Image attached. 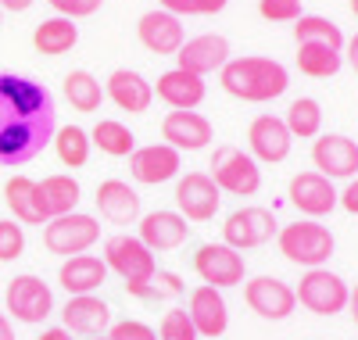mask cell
<instances>
[{
	"instance_id": "5bb4252c",
	"label": "cell",
	"mask_w": 358,
	"mask_h": 340,
	"mask_svg": "<svg viewBox=\"0 0 358 340\" xmlns=\"http://www.w3.org/2000/svg\"><path fill=\"white\" fill-rule=\"evenodd\" d=\"M290 147H294V136L287 129V122L280 115H258L248 129V154L262 165H280L290 158Z\"/></svg>"
},
{
	"instance_id": "9a60e30c",
	"label": "cell",
	"mask_w": 358,
	"mask_h": 340,
	"mask_svg": "<svg viewBox=\"0 0 358 340\" xmlns=\"http://www.w3.org/2000/svg\"><path fill=\"white\" fill-rule=\"evenodd\" d=\"M315 172L326 179H355L358 176V143L344 133H319L312 143Z\"/></svg>"
},
{
	"instance_id": "f5cc1de1",
	"label": "cell",
	"mask_w": 358,
	"mask_h": 340,
	"mask_svg": "<svg viewBox=\"0 0 358 340\" xmlns=\"http://www.w3.org/2000/svg\"><path fill=\"white\" fill-rule=\"evenodd\" d=\"M0 18H4V8H0Z\"/></svg>"
},
{
	"instance_id": "681fc988",
	"label": "cell",
	"mask_w": 358,
	"mask_h": 340,
	"mask_svg": "<svg viewBox=\"0 0 358 340\" xmlns=\"http://www.w3.org/2000/svg\"><path fill=\"white\" fill-rule=\"evenodd\" d=\"M348 312H351V319H355V326H358V283H355L351 294H348Z\"/></svg>"
},
{
	"instance_id": "30bf717a",
	"label": "cell",
	"mask_w": 358,
	"mask_h": 340,
	"mask_svg": "<svg viewBox=\"0 0 358 340\" xmlns=\"http://www.w3.org/2000/svg\"><path fill=\"white\" fill-rule=\"evenodd\" d=\"M194 272L201 276V283L215 287V290H229L236 283H244L248 262L229 243H201L194 255Z\"/></svg>"
},
{
	"instance_id": "e575fe53",
	"label": "cell",
	"mask_w": 358,
	"mask_h": 340,
	"mask_svg": "<svg viewBox=\"0 0 358 340\" xmlns=\"http://www.w3.org/2000/svg\"><path fill=\"white\" fill-rule=\"evenodd\" d=\"M54 150H57V158H62L65 169H83L90 162V133L83 126H65V129H57L54 133Z\"/></svg>"
},
{
	"instance_id": "8992f818",
	"label": "cell",
	"mask_w": 358,
	"mask_h": 340,
	"mask_svg": "<svg viewBox=\"0 0 358 340\" xmlns=\"http://www.w3.org/2000/svg\"><path fill=\"white\" fill-rule=\"evenodd\" d=\"M101 240V222L86 211H69L57 215L43 226V247L57 258H72V255H86L90 247Z\"/></svg>"
},
{
	"instance_id": "f1b7e54d",
	"label": "cell",
	"mask_w": 358,
	"mask_h": 340,
	"mask_svg": "<svg viewBox=\"0 0 358 340\" xmlns=\"http://www.w3.org/2000/svg\"><path fill=\"white\" fill-rule=\"evenodd\" d=\"M76 43H79V25H76L72 18L54 15V18H43V22L33 29V47H36L43 57H62V54H69Z\"/></svg>"
},
{
	"instance_id": "816d5d0a",
	"label": "cell",
	"mask_w": 358,
	"mask_h": 340,
	"mask_svg": "<svg viewBox=\"0 0 358 340\" xmlns=\"http://www.w3.org/2000/svg\"><path fill=\"white\" fill-rule=\"evenodd\" d=\"M90 340H108V337H90Z\"/></svg>"
},
{
	"instance_id": "484cf974",
	"label": "cell",
	"mask_w": 358,
	"mask_h": 340,
	"mask_svg": "<svg viewBox=\"0 0 358 340\" xmlns=\"http://www.w3.org/2000/svg\"><path fill=\"white\" fill-rule=\"evenodd\" d=\"M108 280V265L104 258L97 255H72L62 262L57 269V283L69 290V297H79V294H97Z\"/></svg>"
},
{
	"instance_id": "7a4b0ae2",
	"label": "cell",
	"mask_w": 358,
	"mask_h": 340,
	"mask_svg": "<svg viewBox=\"0 0 358 340\" xmlns=\"http://www.w3.org/2000/svg\"><path fill=\"white\" fill-rule=\"evenodd\" d=\"M219 83L229 97L236 101H248V104H268L287 94L290 86V72L287 65H280L276 57H258V54H248V57H229L222 72H219Z\"/></svg>"
},
{
	"instance_id": "ac0fdd59",
	"label": "cell",
	"mask_w": 358,
	"mask_h": 340,
	"mask_svg": "<svg viewBox=\"0 0 358 340\" xmlns=\"http://www.w3.org/2000/svg\"><path fill=\"white\" fill-rule=\"evenodd\" d=\"M136 236H140L147 247H151L155 255H162V251H176V247H183L187 236H190V226H187V219H183L179 211L158 208V211L140 215Z\"/></svg>"
},
{
	"instance_id": "2e32d148",
	"label": "cell",
	"mask_w": 358,
	"mask_h": 340,
	"mask_svg": "<svg viewBox=\"0 0 358 340\" xmlns=\"http://www.w3.org/2000/svg\"><path fill=\"white\" fill-rule=\"evenodd\" d=\"M136 36H140V43L151 50V54H158V57H176L179 47L187 43V29H183V18H176V15L155 8V11L140 15Z\"/></svg>"
},
{
	"instance_id": "f907efd6",
	"label": "cell",
	"mask_w": 358,
	"mask_h": 340,
	"mask_svg": "<svg viewBox=\"0 0 358 340\" xmlns=\"http://www.w3.org/2000/svg\"><path fill=\"white\" fill-rule=\"evenodd\" d=\"M351 15L358 18V0H351Z\"/></svg>"
},
{
	"instance_id": "ee69618b",
	"label": "cell",
	"mask_w": 358,
	"mask_h": 340,
	"mask_svg": "<svg viewBox=\"0 0 358 340\" xmlns=\"http://www.w3.org/2000/svg\"><path fill=\"white\" fill-rule=\"evenodd\" d=\"M229 0H194V11L197 15H219Z\"/></svg>"
},
{
	"instance_id": "4316f807",
	"label": "cell",
	"mask_w": 358,
	"mask_h": 340,
	"mask_svg": "<svg viewBox=\"0 0 358 340\" xmlns=\"http://www.w3.org/2000/svg\"><path fill=\"white\" fill-rule=\"evenodd\" d=\"M36 194H40V208L47 215V222L57 219V215H69V211H79V179L65 176V172H54L47 179L36 183Z\"/></svg>"
},
{
	"instance_id": "52a82bcc",
	"label": "cell",
	"mask_w": 358,
	"mask_h": 340,
	"mask_svg": "<svg viewBox=\"0 0 358 340\" xmlns=\"http://www.w3.org/2000/svg\"><path fill=\"white\" fill-rule=\"evenodd\" d=\"M280 233V222H276V215L262 208V204H241L236 211L226 215V222H222V243L236 247V251H251V247H262L268 243Z\"/></svg>"
},
{
	"instance_id": "83f0119b",
	"label": "cell",
	"mask_w": 358,
	"mask_h": 340,
	"mask_svg": "<svg viewBox=\"0 0 358 340\" xmlns=\"http://www.w3.org/2000/svg\"><path fill=\"white\" fill-rule=\"evenodd\" d=\"M4 201L15 211V222H22V226H47V215H43L40 194H36V179L11 176L4 183Z\"/></svg>"
},
{
	"instance_id": "f546056e",
	"label": "cell",
	"mask_w": 358,
	"mask_h": 340,
	"mask_svg": "<svg viewBox=\"0 0 358 340\" xmlns=\"http://www.w3.org/2000/svg\"><path fill=\"white\" fill-rule=\"evenodd\" d=\"M65 101L76 108V111H83V115H94V111H101V104H104V86H101V79L94 76V72H86V69H72L69 76H65Z\"/></svg>"
},
{
	"instance_id": "7bdbcfd3",
	"label": "cell",
	"mask_w": 358,
	"mask_h": 340,
	"mask_svg": "<svg viewBox=\"0 0 358 340\" xmlns=\"http://www.w3.org/2000/svg\"><path fill=\"white\" fill-rule=\"evenodd\" d=\"M158 8L176 15V18H183V15H197L194 11V0H158Z\"/></svg>"
},
{
	"instance_id": "d590c367",
	"label": "cell",
	"mask_w": 358,
	"mask_h": 340,
	"mask_svg": "<svg viewBox=\"0 0 358 340\" xmlns=\"http://www.w3.org/2000/svg\"><path fill=\"white\" fill-rule=\"evenodd\" d=\"M158 337L162 340H201L187 308H169V312L162 316V326H158Z\"/></svg>"
},
{
	"instance_id": "ab89813d",
	"label": "cell",
	"mask_w": 358,
	"mask_h": 340,
	"mask_svg": "<svg viewBox=\"0 0 358 340\" xmlns=\"http://www.w3.org/2000/svg\"><path fill=\"white\" fill-rule=\"evenodd\" d=\"M47 4L62 15V18H90V15H97L104 0H47Z\"/></svg>"
},
{
	"instance_id": "603a6c76",
	"label": "cell",
	"mask_w": 358,
	"mask_h": 340,
	"mask_svg": "<svg viewBox=\"0 0 358 340\" xmlns=\"http://www.w3.org/2000/svg\"><path fill=\"white\" fill-rule=\"evenodd\" d=\"M104 97L115 104V108H122L129 115H143V111H151L155 104V86L147 83L140 72L133 69H115L104 83Z\"/></svg>"
},
{
	"instance_id": "c3c4849f",
	"label": "cell",
	"mask_w": 358,
	"mask_h": 340,
	"mask_svg": "<svg viewBox=\"0 0 358 340\" xmlns=\"http://www.w3.org/2000/svg\"><path fill=\"white\" fill-rule=\"evenodd\" d=\"M0 340H18L15 337V326H11V319L4 312H0Z\"/></svg>"
},
{
	"instance_id": "d6a6232c",
	"label": "cell",
	"mask_w": 358,
	"mask_h": 340,
	"mask_svg": "<svg viewBox=\"0 0 358 340\" xmlns=\"http://www.w3.org/2000/svg\"><path fill=\"white\" fill-rule=\"evenodd\" d=\"M283 122H287V129H290L294 140H315L322 133V104L315 97H297L287 108Z\"/></svg>"
},
{
	"instance_id": "277c9868",
	"label": "cell",
	"mask_w": 358,
	"mask_h": 340,
	"mask_svg": "<svg viewBox=\"0 0 358 340\" xmlns=\"http://www.w3.org/2000/svg\"><path fill=\"white\" fill-rule=\"evenodd\" d=\"M276 247H280V255H283L287 262H294V265L322 269L326 262L334 258L337 240H334V229L322 226L319 219H297V222L280 226Z\"/></svg>"
},
{
	"instance_id": "b9f144b4",
	"label": "cell",
	"mask_w": 358,
	"mask_h": 340,
	"mask_svg": "<svg viewBox=\"0 0 358 340\" xmlns=\"http://www.w3.org/2000/svg\"><path fill=\"white\" fill-rule=\"evenodd\" d=\"M341 208L351 211V215H358V176L348 179V187L341 190Z\"/></svg>"
},
{
	"instance_id": "4dcf8cb0",
	"label": "cell",
	"mask_w": 358,
	"mask_h": 340,
	"mask_svg": "<svg viewBox=\"0 0 358 340\" xmlns=\"http://www.w3.org/2000/svg\"><path fill=\"white\" fill-rule=\"evenodd\" d=\"M90 143L101 147L108 158H129V154L136 150L133 129L126 126V122H118V118H101L97 126L90 129Z\"/></svg>"
},
{
	"instance_id": "d6986e66",
	"label": "cell",
	"mask_w": 358,
	"mask_h": 340,
	"mask_svg": "<svg viewBox=\"0 0 358 340\" xmlns=\"http://www.w3.org/2000/svg\"><path fill=\"white\" fill-rule=\"evenodd\" d=\"M229 61V40L219 36V33H201L194 40H187L176 54V69H187L194 76H212V72H222V65Z\"/></svg>"
},
{
	"instance_id": "bcb514c9",
	"label": "cell",
	"mask_w": 358,
	"mask_h": 340,
	"mask_svg": "<svg viewBox=\"0 0 358 340\" xmlns=\"http://www.w3.org/2000/svg\"><path fill=\"white\" fill-rule=\"evenodd\" d=\"M344 54H348V65H351L355 76H358V33H355L351 40H344Z\"/></svg>"
},
{
	"instance_id": "4fadbf2b",
	"label": "cell",
	"mask_w": 358,
	"mask_h": 340,
	"mask_svg": "<svg viewBox=\"0 0 358 340\" xmlns=\"http://www.w3.org/2000/svg\"><path fill=\"white\" fill-rule=\"evenodd\" d=\"M287 197L305 219H322V215H330L341 204V190L334 187V179H326L322 172H297L290 179Z\"/></svg>"
},
{
	"instance_id": "ffe728a7",
	"label": "cell",
	"mask_w": 358,
	"mask_h": 340,
	"mask_svg": "<svg viewBox=\"0 0 358 340\" xmlns=\"http://www.w3.org/2000/svg\"><path fill=\"white\" fill-rule=\"evenodd\" d=\"M162 140L169 147H176L179 154L183 150H204L215 140V126L201 111H169L162 118Z\"/></svg>"
},
{
	"instance_id": "8fae6325",
	"label": "cell",
	"mask_w": 358,
	"mask_h": 340,
	"mask_svg": "<svg viewBox=\"0 0 358 340\" xmlns=\"http://www.w3.org/2000/svg\"><path fill=\"white\" fill-rule=\"evenodd\" d=\"M222 204V190L208 172H187L176 183V211L187 222H212Z\"/></svg>"
},
{
	"instance_id": "3957f363",
	"label": "cell",
	"mask_w": 358,
	"mask_h": 340,
	"mask_svg": "<svg viewBox=\"0 0 358 340\" xmlns=\"http://www.w3.org/2000/svg\"><path fill=\"white\" fill-rule=\"evenodd\" d=\"M104 265L108 272H115L126 283V294L133 297H155V272H158V258L140 236L133 233H115L104 240Z\"/></svg>"
},
{
	"instance_id": "8d00e7d4",
	"label": "cell",
	"mask_w": 358,
	"mask_h": 340,
	"mask_svg": "<svg viewBox=\"0 0 358 340\" xmlns=\"http://www.w3.org/2000/svg\"><path fill=\"white\" fill-rule=\"evenodd\" d=\"M25 251V229L15 219H0V262H15Z\"/></svg>"
},
{
	"instance_id": "ba28073f",
	"label": "cell",
	"mask_w": 358,
	"mask_h": 340,
	"mask_svg": "<svg viewBox=\"0 0 358 340\" xmlns=\"http://www.w3.org/2000/svg\"><path fill=\"white\" fill-rule=\"evenodd\" d=\"M348 294H351V287L341 280L337 272L326 269V265L322 269H308L301 276V283L294 287L297 304L308 308L312 316H337V312H344V308H348Z\"/></svg>"
},
{
	"instance_id": "6da1fadb",
	"label": "cell",
	"mask_w": 358,
	"mask_h": 340,
	"mask_svg": "<svg viewBox=\"0 0 358 340\" xmlns=\"http://www.w3.org/2000/svg\"><path fill=\"white\" fill-rule=\"evenodd\" d=\"M57 133L54 94L15 72H0V169L33 162Z\"/></svg>"
},
{
	"instance_id": "7c38bea8",
	"label": "cell",
	"mask_w": 358,
	"mask_h": 340,
	"mask_svg": "<svg viewBox=\"0 0 358 340\" xmlns=\"http://www.w3.org/2000/svg\"><path fill=\"white\" fill-rule=\"evenodd\" d=\"M244 301L258 319H268V323L290 319L294 308H297L294 287L283 283L280 276H255V280H248L244 283Z\"/></svg>"
},
{
	"instance_id": "44dd1931",
	"label": "cell",
	"mask_w": 358,
	"mask_h": 340,
	"mask_svg": "<svg viewBox=\"0 0 358 340\" xmlns=\"http://www.w3.org/2000/svg\"><path fill=\"white\" fill-rule=\"evenodd\" d=\"M62 326L72 337H104L111 326V304L101 301L97 294H79L69 297L62 308Z\"/></svg>"
},
{
	"instance_id": "60d3db41",
	"label": "cell",
	"mask_w": 358,
	"mask_h": 340,
	"mask_svg": "<svg viewBox=\"0 0 358 340\" xmlns=\"http://www.w3.org/2000/svg\"><path fill=\"white\" fill-rule=\"evenodd\" d=\"M151 287H155V297H172V294H183V283H179V276L176 272H155V280H151Z\"/></svg>"
},
{
	"instance_id": "f35d334b",
	"label": "cell",
	"mask_w": 358,
	"mask_h": 340,
	"mask_svg": "<svg viewBox=\"0 0 358 340\" xmlns=\"http://www.w3.org/2000/svg\"><path fill=\"white\" fill-rule=\"evenodd\" d=\"M258 15L265 22H297L301 11V0H258Z\"/></svg>"
},
{
	"instance_id": "74e56055",
	"label": "cell",
	"mask_w": 358,
	"mask_h": 340,
	"mask_svg": "<svg viewBox=\"0 0 358 340\" xmlns=\"http://www.w3.org/2000/svg\"><path fill=\"white\" fill-rule=\"evenodd\" d=\"M104 337H108V340H158V330L147 326V323H140V319H118V323L108 326Z\"/></svg>"
},
{
	"instance_id": "5b68a950",
	"label": "cell",
	"mask_w": 358,
	"mask_h": 340,
	"mask_svg": "<svg viewBox=\"0 0 358 340\" xmlns=\"http://www.w3.org/2000/svg\"><path fill=\"white\" fill-rule=\"evenodd\" d=\"M208 176L229 197H255L262 190V165L244 147H233V143H222L212 150V172Z\"/></svg>"
},
{
	"instance_id": "e0dca14e",
	"label": "cell",
	"mask_w": 358,
	"mask_h": 340,
	"mask_svg": "<svg viewBox=\"0 0 358 340\" xmlns=\"http://www.w3.org/2000/svg\"><path fill=\"white\" fill-rule=\"evenodd\" d=\"M179 169H183V154L169 143H147L129 154V172L143 187H158V183L176 179Z\"/></svg>"
},
{
	"instance_id": "9c48e42d",
	"label": "cell",
	"mask_w": 358,
	"mask_h": 340,
	"mask_svg": "<svg viewBox=\"0 0 358 340\" xmlns=\"http://www.w3.org/2000/svg\"><path fill=\"white\" fill-rule=\"evenodd\" d=\"M4 304H8V312H11L18 323L40 326V323H47V316L54 312V294H50V287L40 280V276L22 272V276H15V280L8 283Z\"/></svg>"
},
{
	"instance_id": "7402d4cb",
	"label": "cell",
	"mask_w": 358,
	"mask_h": 340,
	"mask_svg": "<svg viewBox=\"0 0 358 340\" xmlns=\"http://www.w3.org/2000/svg\"><path fill=\"white\" fill-rule=\"evenodd\" d=\"M187 316H190L197 337H212V340H215V337H222L226 326H229V308H226L222 290L208 287V283H201V287L190 290V297H187Z\"/></svg>"
},
{
	"instance_id": "f6af8a7d",
	"label": "cell",
	"mask_w": 358,
	"mask_h": 340,
	"mask_svg": "<svg viewBox=\"0 0 358 340\" xmlns=\"http://www.w3.org/2000/svg\"><path fill=\"white\" fill-rule=\"evenodd\" d=\"M36 340H76V337H72L65 326H47V330H43Z\"/></svg>"
},
{
	"instance_id": "7dc6e473",
	"label": "cell",
	"mask_w": 358,
	"mask_h": 340,
	"mask_svg": "<svg viewBox=\"0 0 358 340\" xmlns=\"http://www.w3.org/2000/svg\"><path fill=\"white\" fill-rule=\"evenodd\" d=\"M0 8H4V11H29V8H33V0H0Z\"/></svg>"
},
{
	"instance_id": "1f68e13d",
	"label": "cell",
	"mask_w": 358,
	"mask_h": 340,
	"mask_svg": "<svg viewBox=\"0 0 358 340\" xmlns=\"http://www.w3.org/2000/svg\"><path fill=\"white\" fill-rule=\"evenodd\" d=\"M344 65V50H334L326 43H297V69L308 79H330Z\"/></svg>"
},
{
	"instance_id": "836d02e7",
	"label": "cell",
	"mask_w": 358,
	"mask_h": 340,
	"mask_svg": "<svg viewBox=\"0 0 358 340\" xmlns=\"http://www.w3.org/2000/svg\"><path fill=\"white\" fill-rule=\"evenodd\" d=\"M294 40L297 43H326L334 50H344L341 25L330 22V18H322V15H301V18H297L294 22Z\"/></svg>"
},
{
	"instance_id": "cb8c5ba5",
	"label": "cell",
	"mask_w": 358,
	"mask_h": 340,
	"mask_svg": "<svg viewBox=\"0 0 358 340\" xmlns=\"http://www.w3.org/2000/svg\"><path fill=\"white\" fill-rule=\"evenodd\" d=\"M97 211L108 226H133L140 222V194L129 187L126 179H104L97 187Z\"/></svg>"
},
{
	"instance_id": "d4e9b609",
	"label": "cell",
	"mask_w": 358,
	"mask_h": 340,
	"mask_svg": "<svg viewBox=\"0 0 358 340\" xmlns=\"http://www.w3.org/2000/svg\"><path fill=\"white\" fill-rule=\"evenodd\" d=\"M204 94H208L204 79L194 76V72H187V69H169L155 83V97L165 101L172 111H194L204 101Z\"/></svg>"
}]
</instances>
